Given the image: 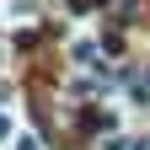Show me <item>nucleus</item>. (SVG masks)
<instances>
[{
  "label": "nucleus",
  "instance_id": "f257e3e1",
  "mask_svg": "<svg viewBox=\"0 0 150 150\" xmlns=\"http://www.w3.org/2000/svg\"><path fill=\"white\" fill-rule=\"evenodd\" d=\"M0 139H11V118H6V112H0Z\"/></svg>",
  "mask_w": 150,
  "mask_h": 150
},
{
  "label": "nucleus",
  "instance_id": "f03ea898",
  "mask_svg": "<svg viewBox=\"0 0 150 150\" xmlns=\"http://www.w3.org/2000/svg\"><path fill=\"white\" fill-rule=\"evenodd\" d=\"M16 150H43V145H32V139H22V145H16Z\"/></svg>",
  "mask_w": 150,
  "mask_h": 150
}]
</instances>
